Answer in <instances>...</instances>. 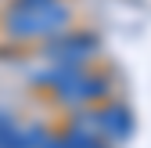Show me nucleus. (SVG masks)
Segmentation results:
<instances>
[{
  "instance_id": "f257e3e1",
  "label": "nucleus",
  "mask_w": 151,
  "mask_h": 148,
  "mask_svg": "<svg viewBox=\"0 0 151 148\" xmlns=\"http://www.w3.org/2000/svg\"><path fill=\"white\" fill-rule=\"evenodd\" d=\"M68 22V11L58 0H40V4H18L7 18H4V29L11 36H22V40H32V36H50L58 33Z\"/></svg>"
},
{
  "instance_id": "f03ea898",
  "label": "nucleus",
  "mask_w": 151,
  "mask_h": 148,
  "mask_svg": "<svg viewBox=\"0 0 151 148\" xmlns=\"http://www.w3.org/2000/svg\"><path fill=\"white\" fill-rule=\"evenodd\" d=\"M86 123H90V130H97L104 141H122L126 134H129V126H133V119H129V112L122 105H111V108H101V112H90L86 116Z\"/></svg>"
},
{
  "instance_id": "7ed1b4c3",
  "label": "nucleus",
  "mask_w": 151,
  "mask_h": 148,
  "mask_svg": "<svg viewBox=\"0 0 151 148\" xmlns=\"http://www.w3.org/2000/svg\"><path fill=\"white\" fill-rule=\"evenodd\" d=\"M93 51H97L93 36H54L47 44V54L54 62H72V65H83Z\"/></svg>"
},
{
  "instance_id": "20e7f679",
  "label": "nucleus",
  "mask_w": 151,
  "mask_h": 148,
  "mask_svg": "<svg viewBox=\"0 0 151 148\" xmlns=\"http://www.w3.org/2000/svg\"><path fill=\"white\" fill-rule=\"evenodd\" d=\"M104 90H108V83H104V80L79 72V76H76L72 83L58 87V101H61V105H86V101H97Z\"/></svg>"
}]
</instances>
